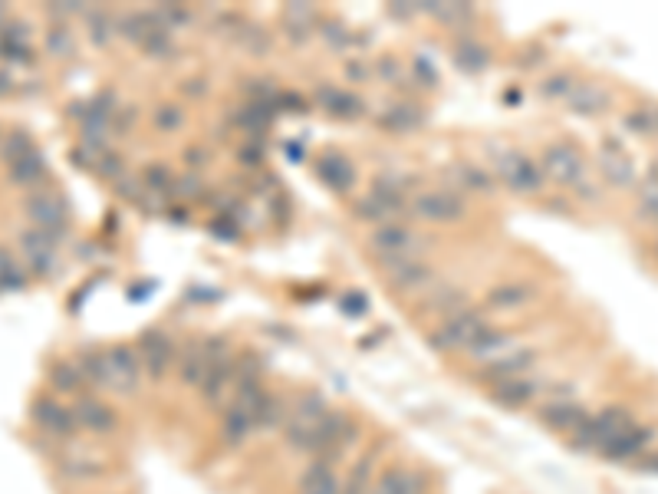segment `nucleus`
I'll use <instances>...</instances> for the list:
<instances>
[{
    "instance_id": "obj_28",
    "label": "nucleus",
    "mask_w": 658,
    "mask_h": 494,
    "mask_svg": "<svg viewBox=\"0 0 658 494\" xmlns=\"http://www.w3.org/2000/svg\"><path fill=\"white\" fill-rule=\"evenodd\" d=\"M455 63L458 66H464L468 73H481L487 63H491V53H487L478 40H471V37H464L458 47H455Z\"/></svg>"
},
{
    "instance_id": "obj_13",
    "label": "nucleus",
    "mask_w": 658,
    "mask_h": 494,
    "mask_svg": "<svg viewBox=\"0 0 658 494\" xmlns=\"http://www.w3.org/2000/svg\"><path fill=\"white\" fill-rule=\"evenodd\" d=\"M56 468H60V475L66 481H73V485H89V481H99V478L109 475L112 458L96 452V448H83V445L70 442V445L63 448L60 465H56Z\"/></svg>"
},
{
    "instance_id": "obj_31",
    "label": "nucleus",
    "mask_w": 658,
    "mask_h": 494,
    "mask_svg": "<svg viewBox=\"0 0 658 494\" xmlns=\"http://www.w3.org/2000/svg\"><path fill=\"white\" fill-rule=\"evenodd\" d=\"M573 89H576V76L563 70V73L547 76V80H540L537 93H540L543 99H550V103H566V96H570Z\"/></svg>"
},
{
    "instance_id": "obj_16",
    "label": "nucleus",
    "mask_w": 658,
    "mask_h": 494,
    "mask_svg": "<svg viewBox=\"0 0 658 494\" xmlns=\"http://www.w3.org/2000/svg\"><path fill=\"white\" fill-rule=\"evenodd\" d=\"M537 300H540L537 284H530V280H507V284H497L487 290L484 310L487 313H520Z\"/></svg>"
},
{
    "instance_id": "obj_14",
    "label": "nucleus",
    "mask_w": 658,
    "mask_h": 494,
    "mask_svg": "<svg viewBox=\"0 0 658 494\" xmlns=\"http://www.w3.org/2000/svg\"><path fill=\"white\" fill-rule=\"evenodd\" d=\"M550 389V379L540 376V369H533L527 376H517V379H507V383L487 389L491 402H497L501 409H514V412H524L533 409L537 402L543 399V392Z\"/></svg>"
},
{
    "instance_id": "obj_23",
    "label": "nucleus",
    "mask_w": 658,
    "mask_h": 494,
    "mask_svg": "<svg viewBox=\"0 0 658 494\" xmlns=\"http://www.w3.org/2000/svg\"><path fill=\"white\" fill-rule=\"evenodd\" d=\"M448 175L455 178V185H448V188H451V192L458 188V195H461V192H474V195L494 192L491 172H487V168L478 165V162H458V165H451Z\"/></svg>"
},
{
    "instance_id": "obj_35",
    "label": "nucleus",
    "mask_w": 658,
    "mask_h": 494,
    "mask_svg": "<svg viewBox=\"0 0 658 494\" xmlns=\"http://www.w3.org/2000/svg\"><path fill=\"white\" fill-rule=\"evenodd\" d=\"M649 182H655V185H658V159L649 165Z\"/></svg>"
},
{
    "instance_id": "obj_34",
    "label": "nucleus",
    "mask_w": 658,
    "mask_h": 494,
    "mask_svg": "<svg viewBox=\"0 0 658 494\" xmlns=\"http://www.w3.org/2000/svg\"><path fill=\"white\" fill-rule=\"evenodd\" d=\"M185 162H188V168H204L208 165V149H204V145H188Z\"/></svg>"
},
{
    "instance_id": "obj_10",
    "label": "nucleus",
    "mask_w": 658,
    "mask_h": 494,
    "mask_svg": "<svg viewBox=\"0 0 658 494\" xmlns=\"http://www.w3.org/2000/svg\"><path fill=\"white\" fill-rule=\"evenodd\" d=\"M76 422L79 432L93 435V439H116L122 432V415L112 406L109 399H102L99 392H89V396L76 399Z\"/></svg>"
},
{
    "instance_id": "obj_6",
    "label": "nucleus",
    "mask_w": 658,
    "mask_h": 494,
    "mask_svg": "<svg viewBox=\"0 0 658 494\" xmlns=\"http://www.w3.org/2000/svg\"><path fill=\"white\" fill-rule=\"evenodd\" d=\"M540 346H530V343H517L514 350H507L504 356H497V359H491V363H484V366H478V383L484 386V389H494V386H501V383H507V379H517V376H527V373H533V369L540 366Z\"/></svg>"
},
{
    "instance_id": "obj_29",
    "label": "nucleus",
    "mask_w": 658,
    "mask_h": 494,
    "mask_svg": "<svg viewBox=\"0 0 658 494\" xmlns=\"http://www.w3.org/2000/svg\"><path fill=\"white\" fill-rule=\"evenodd\" d=\"M149 119H152L155 132H178L188 122V112H185V106H178V103H158Z\"/></svg>"
},
{
    "instance_id": "obj_11",
    "label": "nucleus",
    "mask_w": 658,
    "mask_h": 494,
    "mask_svg": "<svg viewBox=\"0 0 658 494\" xmlns=\"http://www.w3.org/2000/svg\"><path fill=\"white\" fill-rule=\"evenodd\" d=\"M408 211L412 218L418 221H428V224H455L464 218V198L451 188H428V192H418L412 201H408Z\"/></svg>"
},
{
    "instance_id": "obj_27",
    "label": "nucleus",
    "mask_w": 658,
    "mask_h": 494,
    "mask_svg": "<svg viewBox=\"0 0 658 494\" xmlns=\"http://www.w3.org/2000/svg\"><path fill=\"white\" fill-rule=\"evenodd\" d=\"M50 383H53V392H56V396H83V389H86V379H83V373H79V366H76V363H60V366H53Z\"/></svg>"
},
{
    "instance_id": "obj_1",
    "label": "nucleus",
    "mask_w": 658,
    "mask_h": 494,
    "mask_svg": "<svg viewBox=\"0 0 658 494\" xmlns=\"http://www.w3.org/2000/svg\"><path fill=\"white\" fill-rule=\"evenodd\" d=\"M79 373H83L86 386H93L99 392H112V396H119V399H135L149 386L139 350H132L126 343L109 346V350L83 353V359H79Z\"/></svg>"
},
{
    "instance_id": "obj_30",
    "label": "nucleus",
    "mask_w": 658,
    "mask_h": 494,
    "mask_svg": "<svg viewBox=\"0 0 658 494\" xmlns=\"http://www.w3.org/2000/svg\"><path fill=\"white\" fill-rule=\"evenodd\" d=\"M418 122H422V109L408 106V103L392 106L389 112H385V116H379V126L392 129V132H408V129H415Z\"/></svg>"
},
{
    "instance_id": "obj_36",
    "label": "nucleus",
    "mask_w": 658,
    "mask_h": 494,
    "mask_svg": "<svg viewBox=\"0 0 658 494\" xmlns=\"http://www.w3.org/2000/svg\"><path fill=\"white\" fill-rule=\"evenodd\" d=\"M655 254H658V241H655Z\"/></svg>"
},
{
    "instance_id": "obj_2",
    "label": "nucleus",
    "mask_w": 658,
    "mask_h": 494,
    "mask_svg": "<svg viewBox=\"0 0 658 494\" xmlns=\"http://www.w3.org/2000/svg\"><path fill=\"white\" fill-rule=\"evenodd\" d=\"M632 422H635V415L626 406H619V402H612V406L589 412L586 419L576 425L570 435H566V442H570L576 452H583V455H603L606 445L612 439H619V435L626 432Z\"/></svg>"
},
{
    "instance_id": "obj_32",
    "label": "nucleus",
    "mask_w": 658,
    "mask_h": 494,
    "mask_svg": "<svg viewBox=\"0 0 658 494\" xmlns=\"http://www.w3.org/2000/svg\"><path fill=\"white\" fill-rule=\"evenodd\" d=\"M30 211H33V218H37L43 228H56V224H63V205L56 198H37L30 205Z\"/></svg>"
},
{
    "instance_id": "obj_19",
    "label": "nucleus",
    "mask_w": 658,
    "mask_h": 494,
    "mask_svg": "<svg viewBox=\"0 0 658 494\" xmlns=\"http://www.w3.org/2000/svg\"><path fill=\"white\" fill-rule=\"evenodd\" d=\"M464 307H471V297L464 287H451V284H438L431 294L422 297V303H418V313L428 320H448L451 313H458Z\"/></svg>"
},
{
    "instance_id": "obj_33",
    "label": "nucleus",
    "mask_w": 658,
    "mask_h": 494,
    "mask_svg": "<svg viewBox=\"0 0 658 494\" xmlns=\"http://www.w3.org/2000/svg\"><path fill=\"white\" fill-rule=\"evenodd\" d=\"M89 37H96L99 47H106V43L112 40V33H116V20H109L106 14H93V20H89Z\"/></svg>"
},
{
    "instance_id": "obj_4",
    "label": "nucleus",
    "mask_w": 658,
    "mask_h": 494,
    "mask_svg": "<svg viewBox=\"0 0 658 494\" xmlns=\"http://www.w3.org/2000/svg\"><path fill=\"white\" fill-rule=\"evenodd\" d=\"M586 415H589V406L563 383H550V389L543 392V399L533 406V419H537L543 429L560 432L563 439L586 419Z\"/></svg>"
},
{
    "instance_id": "obj_3",
    "label": "nucleus",
    "mask_w": 658,
    "mask_h": 494,
    "mask_svg": "<svg viewBox=\"0 0 658 494\" xmlns=\"http://www.w3.org/2000/svg\"><path fill=\"white\" fill-rule=\"evenodd\" d=\"M491 313L484 307H464L458 313H451L448 320H441L435 330L428 333V346L435 353H468L474 343H478V336L491 330Z\"/></svg>"
},
{
    "instance_id": "obj_26",
    "label": "nucleus",
    "mask_w": 658,
    "mask_h": 494,
    "mask_svg": "<svg viewBox=\"0 0 658 494\" xmlns=\"http://www.w3.org/2000/svg\"><path fill=\"white\" fill-rule=\"evenodd\" d=\"M408 475H412V462H405V458H385L369 494H402L408 485Z\"/></svg>"
},
{
    "instance_id": "obj_5",
    "label": "nucleus",
    "mask_w": 658,
    "mask_h": 494,
    "mask_svg": "<svg viewBox=\"0 0 658 494\" xmlns=\"http://www.w3.org/2000/svg\"><path fill=\"white\" fill-rule=\"evenodd\" d=\"M369 247H372V254L379 257V267H382V264H399V261H415V257H425L428 238H422L412 224L392 221V224H382V228L372 231Z\"/></svg>"
},
{
    "instance_id": "obj_21",
    "label": "nucleus",
    "mask_w": 658,
    "mask_h": 494,
    "mask_svg": "<svg viewBox=\"0 0 658 494\" xmlns=\"http://www.w3.org/2000/svg\"><path fill=\"white\" fill-rule=\"evenodd\" d=\"M514 346H517L514 333L504 330V327H491L487 333L478 336V343H474L471 350L464 353V359H471L474 366H484V363H491V359L504 356L507 350H514Z\"/></svg>"
},
{
    "instance_id": "obj_17",
    "label": "nucleus",
    "mask_w": 658,
    "mask_h": 494,
    "mask_svg": "<svg viewBox=\"0 0 658 494\" xmlns=\"http://www.w3.org/2000/svg\"><path fill=\"white\" fill-rule=\"evenodd\" d=\"M382 465H385L382 442L366 445L362 452H356V462L349 465V471L343 475V491L339 494H369L372 485H376V475H379Z\"/></svg>"
},
{
    "instance_id": "obj_25",
    "label": "nucleus",
    "mask_w": 658,
    "mask_h": 494,
    "mask_svg": "<svg viewBox=\"0 0 658 494\" xmlns=\"http://www.w3.org/2000/svg\"><path fill=\"white\" fill-rule=\"evenodd\" d=\"M316 99H320V106L336 119H356L362 116V109H366L359 96L346 93V89H336V86H320L316 89Z\"/></svg>"
},
{
    "instance_id": "obj_24",
    "label": "nucleus",
    "mask_w": 658,
    "mask_h": 494,
    "mask_svg": "<svg viewBox=\"0 0 658 494\" xmlns=\"http://www.w3.org/2000/svg\"><path fill=\"white\" fill-rule=\"evenodd\" d=\"M204 373H208V359H204L201 343L185 346V350L178 353V366H175V379H178V386H185V389H195V392H198Z\"/></svg>"
},
{
    "instance_id": "obj_7",
    "label": "nucleus",
    "mask_w": 658,
    "mask_h": 494,
    "mask_svg": "<svg viewBox=\"0 0 658 494\" xmlns=\"http://www.w3.org/2000/svg\"><path fill=\"white\" fill-rule=\"evenodd\" d=\"M178 343L168 336L165 330H149L139 340V359H142V369H145V379L152 386H162L165 379L175 376V366H178Z\"/></svg>"
},
{
    "instance_id": "obj_8",
    "label": "nucleus",
    "mask_w": 658,
    "mask_h": 494,
    "mask_svg": "<svg viewBox=\"0 0 658 494\" xmlns=\"http://www.w3.org/2000/svg\"><path fill=\"white\" fill-rule=\"evenodd\" d=\"M33 422H37V429L47 435V439L53 442H63L70 445L76 442L79 435V422H76V409L66 406V402L60 396H40L37 402H33Z\"/></svg>"
},
{
    "instance_id": "obj_20",
    "label": "nucleus",
    "mask_w": 658,
    "mask_h": 494,
    "mask_svg": "<svg viewBox=\"0 0 658 494\" xmlns=\"http://www.w3.org/2000/svg\"><path fill=\"white\" fill-rule=\"evenodd\" d=\"M566 106L576 116H606L612 109V93L603 83H576V89L566 96Z\"/></svg>"
},
{
    "instance_id": "obj_12",
    "label": "nucleus",
    "mask_w": 658,
    "mask_h": 494,
    "mask_svg": "<svg viewBox=\"0 0 658 494\" xmlns=\"http://www.w3.org/2000/svg\"><path fill=\"white\" fill-rule=\"evenodd\" d=\"M379 271H385V280L395 294H415L425 297L438 287V271L435 264L425 261V257H415V261H399V264H382Z\"/></svg>"
},
{
    "instance_id": "obj_9",
    "label": "nucleus",
    "mask_w": 658,
    "mask_h": 494,
    "mask_svg": "<svg viewBox=\"0 0 658 494\" xmlns=\"http://www.w3.org/2000/svg\"><path fill=\"white\" fill-rule=\"evenodd\" d=\"M540 168H543V175L553 178L560 188H576L583 182L586 159H583L580 145L560 139V142H550L547 149L540 152Z\"/></svg>"
},
{
    "instance_id": "obj_15",
    "label": "nucleus",
    "mask_w": 658,
    "mask_h": 494,
    "mask_svg": "<svg viewBox=\"0 0 658 494\" xmlns=\"http://www.w3.org/2000/svg\"><path fill=\"white\" fill-rule=\"evenodd\" d=\"M497 178L517 195H537L547 185V175H543L540 162H533L524 152H504L497 159Z\"/></svg>"
},
{
    "instance_id": "obj_22",
    "label": "nucleus",
    "mask_w": 658,
    "mask_h": 494,
    "mask_svg": "<svg viewBox=\"0 0 658 494\" xmlns=\"http://www.w3.org/2000/svg\"><path fill=\"white\" fill-rule=\"evenodd\" d=\"M316 175H320V182L333 188L336 195L353 192V185H356V168L346 159H339V155H323V159L316 162Z\"/></svg>"
},
{
    "instance_id": "obj_18",
    "label": "nucleus",
    "mask_w": 658,
    "mask_h": 494,
    "mask_svg": "<svg viewBox=\"0 0 658 494\" xmlns=\"http://www.w3.org/2000/svg\"><path fill=\"white\" fill-rule=\"evenodd\" d=\"M599 175L606 178L609 188H632L639 172H635V165L626 152H622V142L616 139H603V149H599Z\"/></svg>"
}]
</instances>
